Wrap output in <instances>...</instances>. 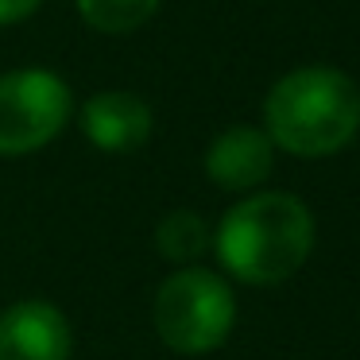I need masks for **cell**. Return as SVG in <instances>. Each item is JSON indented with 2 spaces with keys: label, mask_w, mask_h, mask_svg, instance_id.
I'll list each match as a JSON object with an SVG mask.
<instances>
[{
  "label": "cell",
  "mask_w": 360,
  "mask_h": 360,
  "mask_svg": "<svg viewBox=\"0 0 360 360\" xmlns=\"http://www.w3.org/2000/svg\"><path fill=\"white\" fill-rule=\"evenodd\" d=\"M213 252L221 267L248 287L287 283L314 252V213L283 190L248 194L225 210Z\"/></svg>",
  "instance_id": "obj_1"
},
{
  "label": "cell",
  "mask_w": 360,
  "mask_h": 360,
  "mask_svg": "<svg viewBox=\"0 0 360 360\" xmlns=\"http://www.w3.org/2000/svg\"><path fill=\"white\" fill-rule=\"evenodd\" d=\"M74 329L47 298H24L0 310V360H70Z\"/></svg>",
  "instance_id": "obj_5"
},
{
  "label": "cell",
  "mask_w": 360,
  "mask_h": 360,
  "mask_svg": "<svg viewBox=\"0 0 360 360\" xmlns=\"http://www.w3.org/2000/svg\"><path fill=\"white\" fill-rule=\"evenodd\" d=\"M74 4H78V16L86 20V27L105 35H128L148 24L163 0H74Z\"/></svg>",
  "instance_id": "obj_9"
},
{
  "label": "cell",
  "mask_w": 360,
  "mask_h": 360,
  "mask_svg": "<svg viewBox=\"0 0 360 360\" xmlns=\"http://www.w3.org/2000/svg\"><path fill=\"white\" fill-rule=\"evenodd\" d=\"M159 341L179 356H205L221 349L236 326V295L217 271L194 264L167 275L151 306Z\"/></svg>",
  "instance_id": "obj_3"
},
{
  "label": "cell",
  "mask_w": 360,
  "mask_h": 360,
  "mask_svg": "<svg viewBox=\"0 0 360 360\" xmlns=\"http://www.w3.org/2000/svg\"><path fill=\"white\" fill-rule=\"evenodd\" d=\"M210 248H213V233L205 225V217L194 210H174L155 225V252L167 264L194 267Z\"/></svg>",
  "instance_id": "obj_8"
},
{
  "label": "cell",
  "mask_w": 360,
  "mask_h": 360,
  "mask_svg": "<svg viewBox=\"0 0 360 360\" xmlns=\"http://www.w3.org/2000/svg\"><path fill=\"white\" fill-rule=\"evenodd\" d=\"M275 167V143L264 128L233 124L205 148V174L213 186L229 194H248L259 182H267Z\"/></svg>",
  "instance_id": "obj_7"
},
{
  "label": "cell",
  "mask_w": 360,
  "mask_h": 360,
  "mask_svg": "<svg viewBox=\"0 0 360 360\" xmlns=\"http://www.w3.org/2000/svg\"><path fill=\"white\" fill-rule=\"evenodd\" d=\"M264 132L287 155H337L360 132V86L333 66L283 74L264 97Z\"/></svg>",
  "instance_id": "obj_2"
},
{
  "label": "cell",
  "mask_w": 360,
  "mask_h": 360,
  "mask_svg": "<svg viewBox=\"0 0 360 360\" xmlns=\"http://www.w3.org/2000/svg\"><path fill=\"white\" fill-rule=\"evenodd\" d=\"M78 124L97 151L124 155V151H136L148 143L155 117H151V105L143 97L128 94V89H101L82 105Z\"/></svg>",
  "instance_id": "obj_6"
},
{
  "label": "cell",
  "mask_w": 360,
  "mask_h": 360,
  "mask_svg": "<svg viewBox=\"0 0 360 360\" xmlns=\"http://www.w3.org/2000/svg\"><path fill=\"white\" fill-rule=\"evenodd\" d=\"M74 112L70 86L55 70L24 66L0 74V155H32L58 140Z\"/></svg>",
  "instance_id": "obj_4"
},
{
  "label": "cell",
  "mask_w": 360,
  "mask_h": 360,
  "mask_svg": "<svg viewBox=\"0 0 360 360\" xmlns=\"http://www.w3.org/2000/svg\"><path fill=\"white\" fill-rule=\"evenodd\" d=\"M43 8V0H0V27L20 24V20L35 16Z\"/></svg>",
  "instance_id": "obj_10"
}]
</instances>
